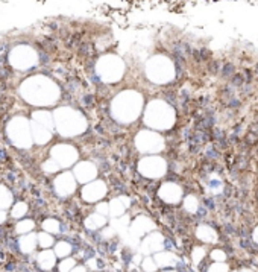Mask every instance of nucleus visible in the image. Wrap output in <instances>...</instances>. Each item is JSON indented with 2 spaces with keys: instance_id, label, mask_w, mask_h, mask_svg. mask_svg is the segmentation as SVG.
Returning <instances> with one entry per match:
<instances>
[{
  "instance_id": "1",
  "label": "nucleus",
  "mask_w": 258,
  "mask_h": 272,
  "mask_svg": "<svg viewBox=\"0 0 258 272\" xmlns=\"http://www.w3.org/2000/svg\"><path fill=\"white\" fill-rule=\"evenodd\" d=\"M40 263L43 268H52L53 266V255L47 251V252H43L40 255Z\"/></svg>"
},
{
  "instance_id": "2",
  "label": "nucleus",
  "mask_w": 258,
  "mask_h": 272,
  "mask_svg": "<svg viewBox=\"0 0 258 272\" xmlns=\"http://www.w3.org/2000/svg\"><path fill=\"white\" fill-rule=\"evenodd\" d=\"M56 252H58V255H67L70 252V246L67 243H59L58 248H56Z\"/></svg>"
},
{
  "instance_id": "3",
  "label": "nucleus",
  "mask_w": 258,
  "mask_h": 272,
  "mask_svg": "<svg viewBox=\"0 0 258 272\" xmlns=\"http://www.w3.org/2000/svg\"><path fill=\"white\" fill-rule=\"evenodd\" d=\"M73 265H74V261L73 260H67V261H64V265H61V271H69V269H70L71 266H73Z\"/></svg>"
},
{
  "instance_id": "4",
  "label": "nucleus",
  "mask_w": 258,
  "mask_h": 272,
  "mask_svg": "<svg viewBox=\"0 0 258 272\" xmlns=\"http://www.w3.org/2000/svg\"><path fill=\"white\" fill-rule=\"evenodd\" d=\"M41 239H43V240H40L41 245H49V243H52V239H49L47 236H41Z\"/></svg>"
}]
</instances>
